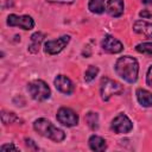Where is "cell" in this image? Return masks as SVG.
I'll list each match as a JSON object with an SVG mask.
<instances>
[{
	"label": "cell",
	"mask_w": 152,
	"mask_h": 152,
	"mask_svg": "<svg viewBox=\"0 0 152 152\" xmlns=\"http://www.w3.org/2000/svg\"><path fill=\"white\" fill-rule=\"evenodd\" d=\"M114 70L116 75L127 83H135L139 74V63L132 56H124L116 59Z\"/></svg>",
	"instance_id": "6da1fadb"
},
{
	"label": "cell",
	"mask_w": 152,
	"mask_h": 152,
	"mask_svg": "<svg viewBox=\"0 0 152 152\" xmlns=\"http://www.w3.org/2000/svg\"><path fill=\"white\" fill-rule=\"evenodd\" d=\"M33 128L38 134H40L42 137L48 138L55 142H62L65 139L64 131L56 127L50 120H48L45 118H39V119L34 120Z\"/></svg>",
	"instance_id": "7a4b0ae2"
},
{
	"label": "cell",
	"mask_w": 152,
	"mask_h": 152,
	"mask_svg": "<svg viewBox=\"0 0 152 152\" xmlns=\"http://www.w3.org/2000/svg\"><path fill=\"white\" fill-rule=\"evenodd\" d=\"M27 91L36 101H45L50 97L51 90L43 80H33L27 84Z\"/></svg>",
	"instance_id": "3957f363"
},
{
	"label": "cell",
	"mask_w": 152,
	"mask_h": 152,
	"mask_svg": "<svg viewBox=\"0 0 152 152\" xmlns=\"http://www.w3.org/2000/svg\"><path fill=\"white\" fill-rule=\"evenodd\" d=\"M124 93V87L121 83L110 80L108 77H103L100 83V95L103 101H108L112 96L119 95Z\"/></svg>",
	"instance_id": "277c9868"
},
{
	"label": "cell",
	"mask_w": 152,
	"mask_h": 152,
	"mask_svg": "<svg viewBox=\"0 0 152 152\" xmlns=\"http://www.w3.org/2000/svg\"><path fill=\"white\" fill-rule=\"evenodd\" d=\"M110 128L118 134H127L133 129V124L126 114L120 113L112 120Z\"/></svg>",
	"instance_id": "5b68a950"
},
{
	"label": "cell",
	"mask_w": 152,
	"mask_h": 152,
	"mask_svg": "<svg viewBox=\"0 0 152 152\" xmlns=\"http://www.w3.org/2000/svg\"><path fill=\"white\" fill-rule=\"evenodd\" d=\"M7 25L11 27H20L23 30H32L34 27V20L32 19L31 15L24 14V15H18V14H10L6 20Z\"/></svg>",
	"instance_id": "8992f818"
},
{
	"label": "cell",
	"mask_w": 152,
	"mask_h": 152,
	"mask_svg": "<svg viewBox=\"0 0 152 152\" xmlns=\"http://www.w3.org/2000/svg\"><path fill=\"white\" fill-rule=\"evenodd\" d=\"M57 121L66 127H74L78 124V115L75 110L68 107H61L57 110Z\"/></svg>",
	"instance_id": "52a82bcc"
},
{
	"label": "cell",
	"mask_w": 152,
	"mask_h": 152,
	"mask_svg": "<svg viewBox=\"0 0 152 152\" xmlns=\"http://www.w3.org/2000/svg\"><path fill=\"white\" fill-rule=\"evenodd\" d=\"M69 42H70L69 34H64L57 39L48 40L44 43V52L48 55H57L68 45Z\"/></svg>",
	"instance_id": "ba28073f"
},
{
	"label": "cell",
	"mask_w": 152,
	"mask_h": 152,
	"mask_svg": "<svg viewBox=\"0 0 152 152\" xmlns=\"http://www.w3.org/2000/svg\"><path fill=\"white\" fill-rule=\"evenodd\" d=\"M101 48L103 51H106L108 53H119L124 50L122 43L110 34L104 36V38L102 39V43H101Z\"/></svg>",
	"instance_id": "9c48e42d"
},
{
	"label": "cell",
	"mask_w": 152,
	"mask_h": 152,
	"mask_svg": "<svg viewBox=\"0 0 152 152\" xmlns=\"http://www.w3.org/2000/svg\"><path fill=\"white\" fill-rule=\"evenodd\" d=\"M53 84L58 91H61L65 95H71L75 90V87H74V83L71 82V80L64 75L56 76L53 80Z\"/></svg>",
	"instance_id": "30bf717a"
},
{
	"label": "cell",
	"mask_w": 152,
	"mask_h": 152,
	"mask_svg": "<svg viewBox=\"0 0 152 152\" xmlns=\"http://www.w3.org/2000/svg\"><path fill=\"white\" fill-rule=\"evenodd\" d=\"M125 11V4L124 0H107L106 2V12L113 17L119 18L124 14Z\"/></svg>",
	"instance_id": "8fae6325"
},
{
	"label": "cell",
	"mask_w": 152,
	"mask_h": 152,
	"mask_svg": "<svg viewBox=\"0 0 152 152\" xmlns=\"http://www.w3.org/2000/svg\"><path fill=\"white\" fill-rule=\"evenodd\" d=\"M133 31L145 36L146 38H152V24L145 20H137L133 24Z\"/></svg>",
	"instance_id": "7c38bea8"
},
{
	"label": "cell",
	"mask_w": 152,
	"mask_h": 152,
	"mask_svg": "<svg viewBox=\"0 0 152 152\" xmlns=\"http://www.w3.org/2000/svg\"><path fill=\"white\" fill-rule=\"evenodd\" d=\"M44 37H45L44 33H42V32H34L31 36V38H30V44L27 46L28 52L37 53L39 51V49H40V45H42V43L44 40Z\"/></svg>",
	"instance_id": "4fadbf2b"
},
{
	"label": "cell",
	"mask_w": 152,
	"mask_h": 152,
	"mask_svg": "<svg viewBox=\"0 0 152 152\" xmlns=\"http://www.w3.org/2000/svg\"><path fill=\"white\" fill-rule=\"evenodd\" d=\"M137 95V100L138 102L142 106V107H152V93L142 89V88H138L135 91Z\"/></svg>",
	"instance_id": "5bb4252c"
},
{
	"label": "cell",
	"mask_w": 152,
	"mask_h": 152,
	"mask_svg": "<svg viewBox=\"0 0 152 152\" xmlns=\"http://www.w3.org/2000/svg\"><path fill=\"white\" fill-rule=\"evenodd\" d=\"M88 144H89V147L93 150V151H104L107 148V142L106 140L102 138V137H99V135H91L88 140Z\"/></svg>",
	"instance_id": "9a60e30c"
},
{
	"label": "cell",
	"mask_w": 152,
	"mask_h": 152,
	"mask_svg": "<svg viewBox=\"0 0 152 152\" xmlns=\"http://www.w3.org/2000/svg\"><path fill=\"white\" fill-rule=\"evenodd\" d=\"M88 10L94 14H101L106 11V1L104 0H89Z\"/></svg>",
	"instance_id": "2e32d148"
},
{
	"label": "cell",
	"mask_w": 152,
	"mask_h": 152,
	"mask_svg": "<svg viewBox=\"0 0 152 152\" xmlns=\"http://www.w3.org/2000/svg\"><path fill=\"white\" fill-rule=\"evenodd\" d=\"M84 120H86L87 125L89 126V128L91 131H96L99 128V115H97V113H94V112L87 113L86 116H84Z\"/></svg>",
	"instance_id": "e0dca14e"
},
{
	"label": "cell",
	"mask_w": 152,
	"mask_h": 152,
	"mask_svg": "<svg viewBox=\"0 0 152 152\" xmlns=\"http://www.w3.org/2000/svg\"><path fill=\"white\" fill-rule=\"evenodd\" d=\"M18 116L13 113V112H6L2 110L1 112V121L4 125H8V124H13L15 121H18Z\"/></svg>",
	"instance_id": "ac0fdd59"
},
{
	"label": "cell",
	"mask_w": 152,
	"mask_h": 152,
	"mask_svg": "<svg viewBox=\"0 0 152 152\" xmlns=\"http://www.w3.org/2000/svg\"><path fill=\"white\" fill-rule=\"evenodd\" d=\"M99 74V68L95 65H89L88 69L84 72V81L86 82H91L93 80H95V77Z\"/></svg>",
	"instance_id": "d6986e66"
},
{
	"label": "cell",
	"mask_w": 152,
	"mask_h": 152,
	"mask_svg": "<svg viewBox=\"0 0 152 152\" xmlns=\"http://www.w3.org/2000/svg\"><path fill=\"white\" fill-rule=\"evenodd\" d=\"M135 50L139 53L144 55H150L152 56V42H146V43H140L135 46Z\"/></svg>",
	"instance_id": "ffe728a7"
},
{
	"label": "cell",
	"mask_w": 152,
	"mask_h": 152,
	"mask_svg": "<svg viewBox=\"0 0 152 152\" xmlns=\"http://www.w3.org/2000/svg\"><path fill=\"white\" fill-rule=\"evenodd\" d=\"M0 151L1 152H5V151H19L18 147H15L13 144H5L0 147Z\"/></svg>",
	"instance_id": "44dd1931"
},
{
	"label": "cell",
	"mask_w": 152,
	"mask_h": 152,
	"mask_svg": "<svg viewBox=\"0 0 152 152\" xmlns=\"http://www.w3.org/2000/svg\"><path fill=\"white\" fill-rule=\"evenodd\" d=\"M146 83H147V86L152 87V65H150V68L147 69V74H146Z\"/></svg>",
	"instance_id": "7402d4cb"
},
{
	"label": "cell",
	"mask_w": 152,
	"mask_h": 152,
	"mask_svg": "<svg viewBox=\"0 0 152 152\" xmlns=\"http://www.w3.org/2000/svg\"><path fill=\"white\" fill-rule=\"evenodd\" d=\"M25 144H26V146L28 147V148H32V150H38V146L34 144V141L32 140V139H30V138H25Z\"/></svg>",
	"instance_id": "603a6c76"
},
{
	"label": "cell",
	"mask_w": 152,
	"mask_h": 152,
	"mask_svg": "<svg viewBox=\"0 0 152 152\" xmlns=\"http://www.w3.org/2000/svg\"><path fill=\"white\" fill-rule=\"evenodd\" d=\"M139 15H140L142 19H148V18L152 17V13H151L150 11H147V10H142V11H140Z\"/></svg>",
	"instance_id": "cb8c5ba5"
},
{
	"label": "cell",
	"mask_w": 152,
	"mask_h": 152,
	"mask_svg": "<svg viewBox=\"0 0 152 152\" xmlns=\"http://www.w3.org/2000/svg\"><path fill=\"white\" fill-rule=\"evenodd\" d=\"M10 5H11V0H0V6H1L2 10L8 7Z\"/></svg>",
	"instance_id": "d4e9b609"
},
{
	"label": "cell",
	"mask_w": 152,
	"mask_h": 152,
	"mask_svg": "<svg viewBox=\"0 0 152 152\" xmlns=\"http://www.w3.org/2000/svg\"><path fill=\"white\" fill-rule=\"evenodd\" d=\"M49 2H58V4H71L74 0H46Z\"/></svg>",
	"instance_id": "484cf974"
},
{
	"label": "cell",
	"mask_w": 152,
	"mask_h": 152,
	"mask_svg": "<svg viewBox=\"0 0 152 152\" xmlns=\"http://www.w3.org/2000/svg\"><path fill=\"white\" fill-rule=\"evenodd\" d=\"M144 5H152V0H140Z\"/></svg>",
	"instance_id": "4316f807"
}]
</instances>
